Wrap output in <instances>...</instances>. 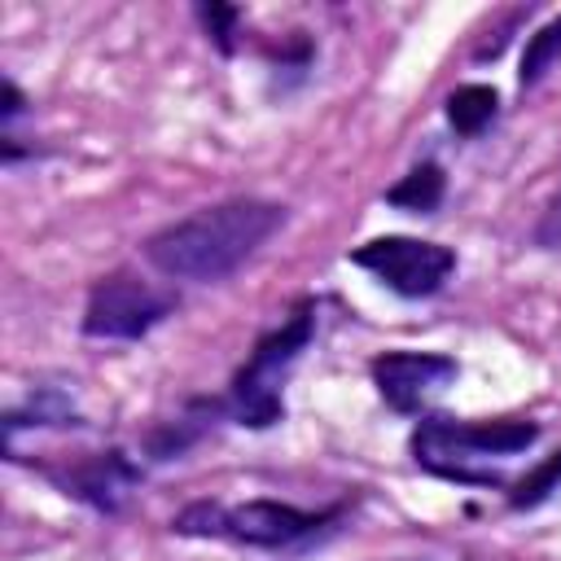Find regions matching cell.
Returning a JSON list of instances; mask_svg holds the SVG:
<instances>
[{"label":"cell","mask_w":561,"mask_h":561,"mask_svg":"<svg viewBox=\"0 0 561 561\" xmlns=\"http://www.w3.org/2000/svg\"><path fill=\"white\" fill-rule=\"evenodd\" d=\"M280 224H285V206L276 202H259V197L219 202L153 232L145 241V259L171 280L210 285L237 272Z\"/></svg>","instance_id":"cell-1"},{"label":"cell","mask_w":561,"mask_h":561,"mask_svg":"<svg viewBox=\"0 0 561 561\" xmlns=\"http://www.w3.org/2000/svg\"><path fill=\"white\" fill-rule=\"evenodd\" d=\"M351 263L373 272L386 289H394L403 298H430L451 276L456 254L447 245L421 241V237H373L351 254Z\"/></svg>","instance_id":"cell-6"},{"label":"cell","mask_w":561,"mask_h":561,"mask_svg":"<svg viewBox=\"0 0 561 561\" xmlns=\"http://www.w3.org/2000/svg\"><path fill=\"white\" fill-rule=\"evenodd\" d=\"M535 245L561 250V188L552 193V202L543 206V215H539V224H535Z\"/></svg>","instance_id":"cell-14"},{"label":"cell","mask_w":561,"mask_h":561,"mask_svg":"<svg viewBox=\"0 0 561 561\" xmlns=\"http://www.w3.org/2000/svg\"><path fill=\"white\" fill-rule=\"evenodd\" d=\"M202 13V22H206V31L215 35V44L224 48V53H232V26H237V9H228V4H202L197 9Z\"/></svg>","instance_id":"cell-13"},{"label":"cell","mask_w":561,"mask_h":561,"mask_svg":"<svg viewBox=\"0 0 561 561\" xmlns=\"http://www.w3.org/2000/svg\"><path fill=\"white\" fill-rule=\"evenodd\" d=\"M557 482H561V451H552L548 460H539V465L513 486L508 504H513V508H535V504H543V500L557 491Z\"/></svg>","instance_id":"cell-12"},{"label":"cell","mask_w":561,"mask_h":561,"mask_svg":"<svg viewBox=\"0 0 561 561\" xmlns=\"http://www.w3.org/2000/svg\"><path fill=\"white\" fill-rule=\"evenodd\" d=\"M539 438L535 421H451L430 416L412 434V456L421 469L469 482V486H500V469H491V456L526 451Z\"/></svg>","instance_id":"cell-2"},{"label":"cell","mask_w":561,"mask_h":561,"mask_svg":"<svg viewBox=\"0 0 561 561\" xmlns=\"http://www.w3.org/2000/svg\"><path fill=\"white\" fill-rule=\"evenodd\" d=\"M175 311V294L131 272L101 276L83 307V333L105 342H136Z\"/></svg>","instance_id":"cell-5"},{"label":"cell","mask_w":561,"mask_h":561,"mask_svg":"<svg viewBox=\"0 0 561 561\" xmlns=\"http://www.w3.org/2000/svg\"><path fill=\"white\" fill-rule=\"evenodd\" d=\"M495 110H500V96L486 83H460L447 96V123L456 127V136H478L495 118Z\"/></svg>","instance_id":"cell-9"},{"label":"cell","mask_w":561,"mask_h":561,"mask_svg":"<svg viewBox=\"0 0 561 561\" xmlns=\"http://www.w3.org/2000/svg\"><path fill=\"white\" fill-rule=\"evenodd\" d=\"M456 377V359L438 351H386L373 359V386L394 412H421Z\"/></svg>","instance_id":"cell-7"},{"label":"cell","mask_w":561,"mask_h":561,"mask_svg":"<svg viewBox=\"0 0 561 561\" xmlns=\"http://www.w3.org/2000/svg\"><path fill=\"white\" fill-rule=\"evenodd\" d=\"M557 57H561V18H552L548 26H539V31L530 35L526 57H522V75H517V79H522V88L539 83Z\"/></svg>","instance_id":"cell-11"},{"label":"cell","mask_w":561,"mask_h":561,"mask_svg":"<svg viewBox=\"0 0 561 561\" xmlns=\"http://www.w3.org/2000/svg\"><path fill=\"white\" fill-rule=\"evenodd\" d=\"M329 522V513H307L280 500H245V504H210L197 500L175 517L180 535H215V539H237L250 548H285L307 535H316Z\"/></svg>","instance_id":"cell-4"},{"label":"cell","mask_w":561,"mask_h":561,"mask_svg":"<svg viewBox=\"0 0 561 561\" xmlns=\"http://www.w3.org/2000/svg\"><path fill=\"white\" fill-rule=\"evenodd\" d=\"M311 333H316V307L302 302L280 329H272L267 337H259V346L250 351V359L237 368V377H232V394H228L232 416H237L241 425H250V430H267V425H276V421L285 416V399H280V390H285L289 368H294L298 355L307 351Z\"/></svg>","instance_id":"cell-3"},{"label":"cell","mask_w":561,"mask_h":561,"mask_svg":"<svg viewBox=\"0 0 561 561\" xmlns=\"http://www.w3.org/2000/svg\"><path fill=\"white\" fill-rule=\"evenodd\" d=\"M22 114V92L13 79H4V118H18Z\"/></svg>","instance_id":"cell-15"},{"label":"cell","mask_w":561,"mask_h":561,"mask_svg":"<svg viewBox=\"0 0 561 561\" xmlns=\"http://www.w3.org/2000/svg\"><path fill=\"white\" fill-rule=\"evenodd\" d=\"M53 482H57L66 495L88 500L92 508L114 513V508L123 504V495L140 482V469H136L123 451H101V456H88V460L70 465L66 473H53Z\"/></svg>","instance_id":"cell-8"},{"label":"cell","mask_w":561,"mask_h":561,"mask_svg":"<svg viewBox=\"0 0 561 561\" xmlns=\"http://www.w3.org/2000/svg\"><path fill=\"white\" fill-rule=\"evenodd\" d=\"M443 184H447V180H443V167H438V162H421V167H412L394 188H386V202L425 215V210H434V206L443 202Z\"/></svg>","instance_id":"cell-10"}]
</instances>
